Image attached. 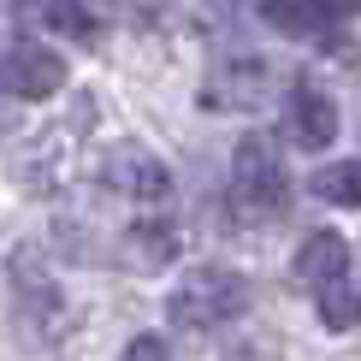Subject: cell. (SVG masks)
Masks as SVG:
<instances>
[{
  "instance_id": "6da1fadb",
  "label": "cell",
  "mask_w": 361,
  "mask_h": 361,
  "mask_svg": "<svg viewBox=\"0 0 361 361\" xmlns=\"http://www.w3.org/2000/svg\"><path fill=\"white\" fill-rule=\"evenodd\" d=\"M249 308V279L231 267H190L166 296V320L178 332H214V326L237 320Z\"/></svg>"
},
{
  "instance_id": "7a4b0ae2",
  "label": "cell",
  "mask_w": 361,
  "mask_h": 361,
  "mask_svg": "<svg viewBox=\"0 0 361 361\" xmlns=\"http://www.w3.org/2000/svg\"><path fill=\"white\" fill-rule=\"evenodd\" d=\"M284 202H290V178L279 166V148L267 137H243L231 166V207L243 219H273Z\"/></svg>"
},
{
  "instance_id": "3957f363",
  "label": "cell",
  "mask_w": 361,
  "mask_h": 361,
  "mask_svg": "<svg viewBox=\"0 0 361 361\" xmlns=\"http://www.w3.org/2000/svg\"><path fill=\"white\" fill-rule=\"evenodd\" d=\"M59 83H66V66H59L54 48H42V42H30V36H18V42L0 48V89H6V95L48 101Z\"/></svg>"
},
{
  "instance_id": "277c9868",
  "label": "cell",
  "mask_w": 361,
  "mask_h": 361,
  "mask_svg": "<svg viewBox=\"0 0 361 361\" xmlns=\"http://www.w3.org/2000/svg\"><path fill=\"white\" fill-rule=\"evenodd\" d=\"M101 178H107L118 195H130V202H160V195L172 190L166 160H160L154 148H142V142H118V148H107V166H101Z\"/></svg>"
},
{
  "instance_id": "5b68a950",
  "label": "cell",
  "mask_w": 361,
  "mask_h": 361,
  "mask_svg": "<svg viewBox=\"0 0 361 361\" xmlns=\"http://www.w3.org/2000/svg\"><path fill=\"white\" fill-rule=\"evenodd\" d=\"M6 284H12V308L24 314L30 326H42V320H59V284L48 273V261H42L36 249H12V261H6Z\"/></svg>"
},
{
  "instance_id": "8992f818",
  "label": "cell",
  "mask_w": 361,
  "mask_h": 361,
  "mask_svg": "<svg viewBox=\"0 0 361 361\" xmlns=\"http://www.w3.org/2000/svg\"><path fill=\"white\" fill-rule=\"evenodd\" d=\"M284 130H290L296 148H332V137H338L332 95H320L314 83H296L290 101H284Z\"/></svg>"
},
{
  "instance_id": "52a82bcc",
  "label": "cell",
  "mask_w": 361,
  "mask_h": 361,
  "mask_svg": "<svg viewBox=\"0 0 361 361\" xmlns=\"http://www.w3.org/2000/svg\"><path fill=\"white\" fill-rule=\"evenodd\" d=\"M350 273V243H343L338 231H314L302 249H296V279L314 284V290H326V284H338Z\"/></svg>"
},
{
  "instance_id": "ba28073f",
  "label": "cell",
  "mask_w": 361,
  "mask_h": 361,
  "mask_svg": "<svg viewBox=\"0 0 361 361\" xmlns=\"http://www.w3.org/2000/svg\"><path fill=\"white\" fill-rule=\"evenodd\" d=\"M261 24H273L279 36L314 42L332 24V0H261Z\"/></svg>"
},
{
  "instance_id": "9c48e42d",
  "label": "cell",
  "mask_w": 361,
  "mask_h": 361,
  "mask_svg": "<svg viewBox=\"0 0 361 361\" xmlns=\"http://www.w3.org/2000/svg\"><path fill=\"white\" fill-rule=\"evenodd\" d=\"M118 255H125V267H137V273H154V267H166L178 255V231L166 219H142L125 231V243H118Z\"/></svg>"
},
{
  "instance_id": "30bf717a",
  "label": "cell",
  "mask_w": 361,
  "mask_h": 361,
  "mask_svg": "<svg viewBox=\"0 0 361 361\" xmlns=\"http://www.w3.org/2000/svg\"><path fill=\"white\" fill-rule=\"evenodd\" d=\"M261 89H267V66L249 59V66L214 71V83L202 89V101H207V107H243V101H261Z\"/></svg>"
},
{
  "instance_id": "8fae6325",
  "label": "cell",
  "mask_w": 361,
  "mask_h": 361,
  "mask_svg": "<svg viewBox=\"0 0 361 361\" xmlns=\"http://www.w3.org/2000/svg\"><path fill=\"white\" fill-rule=\"evenodd\" d=\"M320 326L326 332H350V326H361V290L355 284H326L320 290Z\"/></svg>"
},
{
  "instance_id": "7c38bea8",
  "label": "cell",
  "mask_w": 361,
  "mask_h": 361,
  "mask_svg": "<svg viewBox=\"0 0 361 361\" xmlns=\"http://www.w3.org/2000/svg\"><path fill=\"white\" fill-rule=\"evenodd\" d=\"M314 190L332 207H361V160H343V166H320Z\"/></svg>"
},
{
  "instance_id": "4fadbf2b",
  "label": "cell",
  "mask_w": 361,
  "mask_h": 361,
  "mask_svg": "<svg viewBox=\"0 0 361 361\" xmlns=\"http://www.w3.org/2000/svg\"><path fill=\"white\" fill-rule=\"evenodd\" d=\"M42 18H48L59 36H71V42H95V18H89V12L78 6V0H48V12H42Z\"/></svg>"
},
{
  "instance_id": "5bb4252c",
  "label": "cell",
  "mask_w": 361,
  "mask_h": 361,
  "mask_svg": "<svg viewBox=\"0 0 361 361\" xmlns=\"http://www.w3.org/2000/svg\"><path fill=\"white\" fill-rule=\"evenodd\" d=\"M125 361H172V355H166V343H160V338H130Z\"/></svg>"
},
{
  "instance_id": "9a60e30c",
  "label": "cell",
  "mask_w": 361,
  "mask_h": 361,
  "mask_svg": "<svg viewBox=\"0 0 361 361\" xmlns=\"http://www.w3.org/2000/svg\"><path fill=\"white\" fill-rule=\"evenodd\" d=\"M12 18H30V12H48V0H0Z\"/></svg>"
}]
</instances>
